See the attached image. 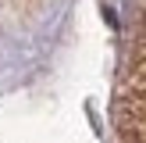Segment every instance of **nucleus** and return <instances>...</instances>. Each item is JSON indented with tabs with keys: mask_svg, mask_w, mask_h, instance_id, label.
Instances as JSON below:
<instances>
[{
	"mask_svg": "<svg viewBox=\"0 0 146 143\" xmlns=\"http://www.w3.org/2000/svg\"><path fill=\"white\" fill-rule=\"evenodd\" d=\"M114 143H146V0H135L114 93Z\"/></svg>",
	"mask_w": 146,
	"mask_h": 143,
	"instance_id": "nucleus-1",
	"label": "nucleus"
}]
</instances>
